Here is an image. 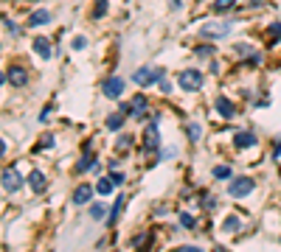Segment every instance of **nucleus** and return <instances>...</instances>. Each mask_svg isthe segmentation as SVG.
<instances>
[{
    "label": "nucleus",
    "mask_w": 281,
    "mask_h": 252,
    "mask_svg": "<svg viewBox=\"0 0 281 252\" xmlns=\"http://www.w3.org/2000/svg\"><path fill=\"white\" fill-rule=\"evenodd\" d=\"M101 93H104L107 98H118V95L124 93V79L121 76H110V79L101 84Z\"/></svg>",
    "instance_id": "obj_9"
},
{
    "label": "nucleus",
    "mask_w": 281,
    "mask_h": 252,
    "mask_svg": "<svg viewBox=\"0 0 281 252\" xmlns=\"http://www.w3.org/2000/svg\"><path fill=\"white\" fill-rule=\"evenodd\" d=\"M51 23V11H45V9H37L31 17H28V28H43Z\"/></svg>",
    "instance_id": "obj_12"
},
{
    "label": "nucleus",
    "mask_w": 281,
    "mask_h": 252,
    "mask_svg": "<svg viewBox=\"0 0 281 252\" xmlns=\"http://www.w3.org/2000/svg\"><path fill=\"white\" fill-rule=\"evenodd\" d=\"M6 81H9V73H3V70H0V87H3Z\"/></svg>",
    "instance_id": "obj_39"
},
{
    "label": "nucleus",
    "mask_w": 281,
    "mask_h": 252,
    "mask_svg": "<svg viewBox=\"0 0 281 252\" xmlns=\"http://www.w3.org/2000/svg\"><path fill=\"white\" fill-rule=\"evenodd\" d=\"M133 143H135V135H121L118 137V152H127Z\"/></svg>",
    "instance_id": "obj_25"
},
{
    "label": "nucleus",
    "mask_w": 281,
    "mask_h": 252,
    "mask_svg": "<svg viewBox=\"0 0 281 252\" xmlns=\"http://www.w3.org/2000/svg\"><path fill=\"white\" fill-rule=\"evenodd\" d=\"M222 230L225 233H239V230H242V219H239V216H225Z\"/></svg>",
    "instance_id": "obj_18"
},
{
    "label": "nucleus",
    "mask_w": 281,
    "mask_h": 252,
    "mask_svg": "<svg viewBox=\"0 0 281 252\" xmlns=\"http://www.w3.org/2000/svg\"><path fill=\"white\" fill-rule=\"evenodd\" d=\"M152 115L149 112V101H146V95L138 93L133 98V104H129V118H138V121H146V118Z\"/></svg>",
    "instance_id": "obj_6"
},
{
    "label": "nucleus",
    "mask_w": 281,
    "mask_h": 252,
    "mask_svg": "<svg viewBox=\"0 0 281 252\" xmlns=\"http://www.w3.org/2000/svg\"><path fill=\"white\" fill-rule=\"evenodd\" d=\"M146 241H149V236H146V233H141V236H133V247H135V249L146 247Z\"/></svg>",
    "instance_id": "obj_31"
},
{
    "label": "nucleus",
    "mask_w": 281,
    "mask_h": 252,
    "mask_svg": "<svg viewBox=\"0 0 281 252\" xmlns=\"http://www.w3.org/2000/svg\"><path fill=\"white\" fill-rule=\"evenodd\" d=\"M124 202H127V199H124V196H118L116 205H110V210H107V224H110V227H113V221L118 219V213L124 210Z\"/></svg>",
    "instance_id": "obj_17"
},
{
    "label": "nucleus",
    "mask_w": 281,
    "mask_h": 252,
    "mask_svg": "<svg viewBox=\"0 0 281 252\" xmlns=\"http://www.w3.org/2000/svg\"><path fill=\"white\" fill-rule=\"evenodd\" d=\"M107 9H110V6H107V0H96V6H93V20H101V17L107 14Z\"/></svg>",
    "instance_id": "obj_23"
},
{
    "label": "nucleus",
    "mask_w": 281,
    "mask_h": 252,
    "mask_svg": "<svg viewBox=\"0 0 281 252\" xmlns=\"http://www.w3.org/2000/svg\"><path fill=\"white\" fill-rule=\"evenodd\" d=\"M186 132H189V140H191V143H197V140L202 137V126H200V123H189Z\"/></svg>",
    "instance_id": "obj_22"
},
{
    "label": "nucleus",
    "mask_w": 281,
    "mask_h": 252,
    "mask_svg": "<svg viewBox=\"0 0 281 252\" xmlns=\"http://www.w3.org/2000/svg\"><path fill=\"white\" fill-rule=\"evenodd\" d=\"M3 154H6V143L0 140V157H3Z\"/></svg>",
    "instance_id": "obj_40"
},
{
    "label": "nucleus",
    "mask_w": 281,
    "mask_h": 252,
    "mask_svg": "<svg viewBox=\"0 0 281 252\" xmlns=\"http://www.w3.org/2000/svg\"><path fill=\"white\" fill-rule=\"evenodd\" d=\"M214 107H217V112L225 118V121L236 115V107H234V101H231V98H225V95H219V98L214 101Z\"/></svg>",
    "instance_id": "obj_11"
},
{
    "label": "nucleus",
    "mask_w": 281,
    "mask_h": 252,
    "mask_svg": "<svg viewBox=\"0 0 281 252\" xmlns=\"http://www.w3.org/2000/svg\"><path fill=\"white\" fill-rule=\"evenodd\" d=\"M200 202H202V207H205V210H214V207H217V199H214L211 194H200Z\"/></svg>",
    "instance_id": "obj_29"
},
{
    "label": "nucleus",
    "mask_w": 281,
    "mask_h": 252,
    "mask_svg": "<svg viewBox=\"0 0 281 252\" xmlns=\"http://www.w3.org/2000/svg\"><path fill=\"white\" fill-rule=\"evenodd\" d=\"M28 185H31V191H34V194H43V191H45V185H48L45 174H43V171H31V174H28Z\"/></svg>",
    "instance_id": "obj_14"
},
{
    "label": "nucleus",
    "mask_w": 281,
    "mask_h": 252,
    "mask_svg": "<svg viewBox=\"0 0 281 252\" xmlns=\"http://www.w3.org/2000/svg\"><path fill=\"white\" fill-rule=\"evenodd\" d=\"M93 191H96V185H90V182H82L79 188H76L73 194H70V202H73V205H90Z\"/></svg>",
    "instance_id": "obj_7"
},
{
    "label": "nucleus",
    "mask_w": 281,
    "mask_h": 252,
    "mask_svg": "<svg viewBox=\"0 0 281 252\" xmlns=\"http://www.w3.org/2000/svg\"><path fill=\"white\" fill-rule=\"evenodd\" d=\"M211 9L217 11V14H225V11H231V9H234V0H214V3H211Z\"/></svg>",
    "instance_id": "obj_21"
},
{
    "label": "nucleus",
    "mask_w": 281,
    "mask_h": 252,
    "mask_svg": "<svg viewBox=\"0 0 281 252\" xmlns=\"http://www.w3.org/2000/svg\"><path fill=\"white\" fill-rule=\"evenodd\" d=\"M231 177H234L231 165H217V168H214V179H231Z\"/></svg>",
    "instance_id": "obj_24"
},
{
    "label": "nucleus",
    "mask_w": 281,
    "mask_h": 252,
    "mask_svg": "<svg viewBox=\"0 0 281 252\" xmlns=\"http://www.w3.org/2000/svg\"><path fill=\"white\" fill-rule=\"evenodd\" d=\"M281 154V137H276V149H273V157H278Z\"/></svg>",
    "instance_id": "obj_37"
},
{
    "label": "nucleus",
    "mask_w": 281,
    "mask_h": 252,
    "mask_svg": "<svg viewBox=\"0 0 281 252\" xmlns=\"http://www.w3.org/2000/svg\"><path fill=\"white\" fill-rule=\"evenodd\" d=\"M133 81L138 87H149V84H158V70L155 68H138L133 73Z\"/></svg>",
    "instance_id": "obj_8"
},
{
    "label": "nucleus",
    "mask_w": 281,
    "mask_h": 252,
    "mask_svg": "<svg viewBox=\"0 0 281 252\" xmlns=\"http://www.w3.org/2000/svg\"><path fill=\"white\" fill-rule=\"evenodd\" d=\"M85 45H87V39H85V37H76V39H73V48H76V51H82Z\"/></svg>",
    "instance_id": "obj_33"
},
{
    "label": "nucleus",
    "mask_w": 281,
    "mask_h": 252,
    "mask_svg": "<svg viewBox=\"0 0 281 252\" xmlns=\"http://www.w3.org/2000/svg\"><path fill=\"white\" fill-rule=\"evenodd\" d=\"M169 6L177 11V9H183V0H169Z\"/></svg>",
    "instance_id": "obj_38"
},
{
    "label": "nucleus",
    "mask_w": 281,
    "mask_h": 252,
    "mask_svg": "<svg viewBox=\"0 0 281 252\" xmlns=\"http://www.w3.org/2000/svg\"><path fill=\"white\" fill-rule=\"evenodd\" d=\"M0 185H3V191H9V194H17V191L23 188V177L17 168H3V174H0Z\"/></svg>",
    "instance_id": "obj_5"
},
{
    "label": "nucleus",
    "mask_w": 281,
    "mask_h": 252,
    "mask_svg": "<svg viewBox=\"0 0 281 252\" xmlns=\"http://www.w3.org/2000/svg\"><path fill=\"white\" fill-rule=\"evenodd\" d=\"M110 179H113V182H116V185H121V182H124V174H118V171L113 174V171H110Z\"/></svg>",
    "instance_id": "obj_34"
},
{
    "label": "nucleus",
    "mask_w": 281,
    "mask_h": 252,
    "mask_svg": "<svg viewBox=\"0 0 281 252\" xmlns=\"http://www.w3.org/2000/svg\"><path fill=\"white\" fill-rule=\"evenodd\" d=\"M48 118H51V107H45V110H43V115H40V123H45Z\"/></svg>",
    "instance_id": "obj_36"
},
{
    "label": "nucleus",
    "mask_w": 281,
    "mask_h": 252,
    "mask_svg": "<svg viewBox=\"0 0 281 252\" xmlns=\"http://www.w3.org/2000/svg\"><path fill=\"white\" fill-rule=\"evenodd\" d=\"M9 81H11V87H26V84H28L26 68H20V65H11V68H9Z\"/></svg>",
    "instance_id": "obj_10"
},
{
    "label": "nucleus",
    "mask_w": 281,
    "mask_h": 252,
    "mask_svg": "<svg viewBox=\"0 0 281 252\" xmlns=\"http://www.w3.org/2000/svg\"><path fill=\"white\" fill-rule=\"evenodd\" d=\"M158 126H160V115L152 112L149 126H146V132H143V152H160V132H158Z\"/></svg>",
    "instance_id": "obj_1"
},
{
    "label": "nucleus",
    "mask_w": 281,
    "mask_h": 252,
    "mask_svg": "<svg viewBox=\"0 0 281 252\" xmlns=\"http://www.w3.org/2000/svg\"><path fill=\"white\" fill-rule=\"evenodd\" d=\"M256 191V182L250 177H234L228 182V196H234V199H245V196H250Z\"/></svg>",
    "instance_id": "obj_3"
},
{
    "label": "nucleus",
    "mask_w": 281,
    "mask_h": 252,
    "mask_svg": "<svg viewBox=\"0 0 281 252\" xmlns=\"http://www.w3.org/2000/svg\"><path fill=\"white\" fill-rule=\"evenodd\" d=\"M113 188H116L113 179H99V182H96V194H101V196H110Z\"/></svg>",
    "instance_id": "obj_20"
},
{
    "label": "nucleus",
    "mask_w": 281,
    "mask_h": 252,
    "mask_svg": "<svg viewBox=\"0 0 281 252\" xmlns=\"http://www.w3.org/2000/svg\"><path fill=\"white\" fill-rule=\"evenodd\" d=\"M90 216H93L96 221L107 219V207H104V205H90Z\"/></svg>",
    "instance_id": "obj_26"
},
{
    "label": "nucleus",
    "mask_w": 281,
    "mask_h": 252,
    "mask_svg": "<svg viewBox=\"0 0 281 252\" xmlns=\"http://www.w3.org/2000/svg\"><path fill=\"white\" fill-rule=\"evenodd\" d=\"M124 118H127L124 112H113V115H107L104 126H107V129H113V132H118V129L124 126Z\"/></svg>",
    "instance_id": "obj_16"
},
{
    "label": "nucleus",
    "mask_w": 281,
    "mask_h": 252,
    "mask_svg": "<svg viewBox=\"0 0 281 252\" xmlns=\"http://www.w3.org/2000/svg\"><path fill=\"white\" fill-rule=\"evenodd\" d=\"M234 51L239 53V56H250V53H256L253 45H248V42H239V45H234Z\"/></svg>",
    "instance_id": "obj_27"
},
{
    "label": "nucleus",
    "mask_w": 281,
    "mask_h": 252,
    "mask_svg": "<svg viewBox=\"0 0 281 252\" xmlns=\"http://www.w3.org/2000/svg\"><path fill=\"white\" fill-rule=\"evenodd\" d=\"M93 165H96V160H93V154H82L79 157V163H76V171L79 174H85V171H93Z\"/></svg>",
    "instance_id": "obj_19"
},
{
    "label": "nucleus",
    "mask_w": 281,
    "mask_h": 252,
    "mask_svg": "<svg viewBox=\"0 0 281 252\" xmlns=\"http://www.w3.org/2000/svg\"><path fill=\"white\" fill-rule=\"evenodd\" d=\"M200 34L205 39H222V37H228V34H231V23H202Z\"/></svg>",
    "instance_id": "obj_4"
},
{
    "label": "nucleus",
    "mask_w": 281,
    "mask_h": 252,
    "mask_svg": "<svg viewBox=\"0 0 281 252\" xmlns=\"http://www.w3.org/2000/svg\"><path fill=\"white\" fill-rule=\"evenodd\" d=\"M43 149H53V137H51V135L43 137Z\"/></svg>",
    "instance_id": "obj_35"
},
{
    "label": "nucleus",
    "mask_w": 281,
    "mask_h": 252,
    "mask_svg": "<svg viewBox=\"0 0 281 252\" xmlns=\"http://www.w3.org/2000/svg\"><path fill=\"white\" fill-rule=\"evenodd\" d=\"M197 56H202V59H208V56H211V53H214V48L211 45H200V48H197Z\"/></svg>",
    "instance_id": "obj_32"
},
{
    "label": "nucleus",
    "mask_w": 281,
    "mask_h": 252,
    "mask_svg": "<svg viewBox=\"0 0 281 252\" xmlns=\"http://www.w3.org/2000/svg\"><path fill=\"white\" fill-rule=\"evenodd\" d=\"M267 34H270V45H273V42H281V23H273Z\"/></svg>",
    "instance_id": "obj_28"
},
{
    "label": "nucleus",
    "mask_w": 281,
    "mask_h": 252,
    "mask_svg": "<svg viewBox=\"0 0 281 252\" xmlns=\"http://www.w3.org/2000/svg\"><path fill=\"white\" fill-rule=\"evenodd\" d=\"M234 146H236V149H253V146H256V135H253V132H248V129H245V132H236Z\"/></svg>",
    "instance_id": "obj_13"
},
{
    "label": "nucleus",
    "mask_w": 281,
    "mask_h": 252,
    "mask_svg": "<svg viewBox=\"0 0 281 252\" xmlns=\"http://www.w3.org/2000/svg\"><path fill=\"white\" fill-rule=\"evenodd\" d=\"M177 84H180V90H186V93H197V90L202 87V70H197V68L180 70V76H177Z\"/></svg>",
    "instance_id": "obj_2"
},
{
    "label": "nucleus",
    "mask_w": 281,
    "mask_h": 252,
    "mask_svg": "<svg viewBox=\"0 0 281 252\" xmlns=\"http://www.w3.org/2000/svg\"><path fill=\"white\" fill-rule=\"evenodd\" d=\"M34 51H37V56H43V59H51V56H53L51 42H48L45 37H37V39H34Z\"/></svg>",
    "instance_id": "obj_15"
},
{
    "label": "nucleus",
    "mask_w": 281,
    "mask_h": 252,
    "mask_svg": "<svg viewBox=\"0 0 281 252\" xmlns=\"http://www.w3.org/2000/svg\"><path fill=\"white\" fill-rule=\"evenodd\" d=\"M180 224L186 227V230H194V216H191V213H180Z\"/></svg>",
    "instance_id": "obj_30"
}]
</instances>
